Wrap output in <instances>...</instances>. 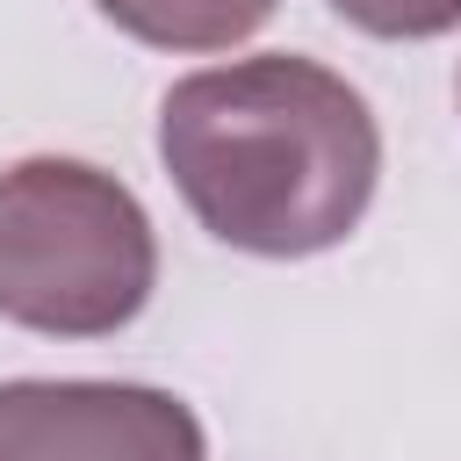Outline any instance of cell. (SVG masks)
<instances>
[{
	"mask_svg": "<svg viewBox=\"0 0 461 461\" xmlns=\"http://www.w3.org/2000/svg\"><path fill=\"white\" fill-rule=\"evenodd\" d=\"M0 461H209L194 403L151 382H0Z\"/></svg>",
	"mask_w": 461,
	"mask_h": 461,
	"instance_id": "3",
	"label": "cell"
},
{
	"mask_svg": "<svg viewBox=\"0 0 461 461\" xmlns=\"http://www.w3.org/2000/svg\"><path fill=\"white\" fill-rule=\"evenodd\" d=\"M158 288L144 202L86 158H14L0 173V317L43 339H108Z\"/></svg>",
	"mask_w": 461,
	"mask_h": 461,
	"instance_id": "2",
	"label": "cell"
},
{
	"mask_svg": "<svg viewBox=\"0 0 461 461\" xmlns=\"http://www.w3.org/2000/svg\"><path fill=\"white\" fill-rule=\"evenodd\" d=\"M158 158L216 245L310 259L360 230L382 180V122L346 72L259 50L166 86Z\"/></svg>",
	"mask_w": 461,
	"mask_h": 461,
	"instance_id": "1",
	"label": "cell"
},
{
	"mask_svg": "<svg viewBox=\"0 0 461 461\" xmlns=\"http://www.w3.org/2000/svg\"><path fill=\"white\" fill-rule=\"evenodd\" d=\"M331 14L382 43H432L461 29V0H331Z\"/></svg>",
	"mask_w": 461,
	"mask_h": 461,
	"instance_id": "5",
	"label": "cell"
},
{
	"mask_svg": "<svg viewBox=\"0 0 461 461\" xmlns=\"http://www.w3.org/2000/svg\"><path fill=\"white\" fill-rule=\"evenodd\" d=\"M454 94H461V79H454Z\"/></svg>",
	"mask_w": 461,
	"mask_h": 461,
	"instance_id": "6",
	"label": "cell"
},
{
	"mask_svg": "<svg viewBox=\"0 0 461 461\" xmlns=\"http://www.w3.org/2000/svg\"><path fill=\"white\" fill-rule=\"evenodd\" d=\"M94 7L151 50H230L259 36L281 0H94Z\"/></svg>",
	"mask_w": 461,
	"mask_h": 461,
	"instance_id": "4",
	"label": "cell"
}]
</instances>
